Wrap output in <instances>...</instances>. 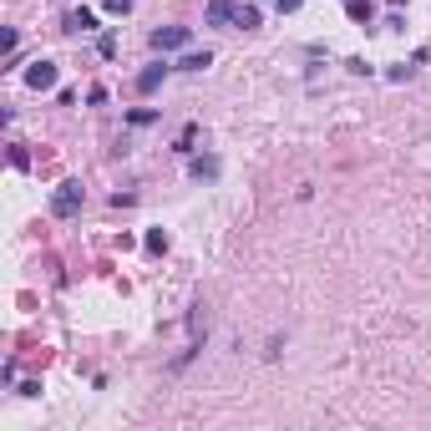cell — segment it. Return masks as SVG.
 Returning <instances> with one entry per match:
<instances>
[{
	"label": "cell",
	"mask_w": 431,
	"mask_h": 431,
	"mask_svg": "<svg viewBox=\"0 0 431 431\" xmlns=\"http://www.w3.org/2000/svg\"><path fill=\"white\" fill-rule=\"evenodd\" d=\"M76 208H81V183H76V178H67V183L51 193V213H56V219H71Z\"/></svg>",
	"instance_id": "cell-1"
},
{
	"label": "cell",
	"mask_w": 431,
	"mask_h": 431,
	"mask_svg": "<svg viewBox=\"0 0 431 431\" xmlns=\"http://www.w3.org/2000/svg\"><path fill=\"white\" fill-rule=\"evenodd\" d=\"M188 41H193L188 26H163V31H153V51H183Z\"/></svg>",
	"instance_id": "cell-2"
},
{
	"label": "cell",
	"mask_w": 431,
	"mask_h": 431,
	"mask_svg": "<svg viewBox=\"0 0 431 431\" xmlns=\"http://www.w3.org/2000/svg\"><path fill=\"white\" fill-rule=\"evenodd\" d=\"M26 81L36 86V92H51V86H56V61H31Z\"/></svg>",
	"instance_id": "cell-3"
},
{
	"label": "cell",
	"mask_w": 431,
	"mask_h": 431,
	"mask_svg": "<svg viewBox=\"0 0 431 431\" xmlns=\"http://www.w3.org/2000/svg\"><path fill=\"white\" fill-rule=\"evenodd\" d=\"M239 0H208V26H233Z\"/></svg>",
	"instance_id": "cell-4"
},
{
	"label": "cell",
	"mask_w": 431,
	"mask_h": 431,
	"mask_svg": "<svg viewBox=\"0 0 431 431\" xmlns=\"http://www.w3.org/2000/svg\"><path fill=\"white\" fill-rule=\"evenodd\" d=\"M67 31H71V36L97 31V11H86V6H81V11H71V15H67Z\"/></svg>",
	"instance_id": "cell-5"
},
{
	"label": "cell",
	"mask_w": 431,
	"mask_h": 431,
	"mask_svg": "<svg viewBox=\"0 0 431 431\" xmlns=\"http://www.w3.org/2000/svg\"><path fill=\"white\" fill-rule=\"evenodd\" d=\"M163 76H167V61H158V67H147V71L137 76V92H158V86H163Z\"/></svg>",
	"instance_id": "cell-6"
},
{
	"label": "cell",
	"mask_w": 431,
	"mask_h": 431,
	"mask_svg": "<svg viewBox=\"0 0 431 431\" xmlns=\"http://www.w3.org/2000/svg\"><path fill=\"white\" fill-rule=\"evenodd\" d=\"M203 67H213V56H208V51H188V56L178 61V71H203Z\"/></svg>",
	"instance_id": "cell-7"
},
{
	"label": "cell",
	"mask_w": 431,
	"mask_h": 431,
	"mask_svg": "<svg viewBox=\"0 0 431 431\" xmlns=\"http://www.w3.org/2000/svg\"><path fill=\"white\" fill-rule=\"evenodd\" d=\"M193 178H219V158H193Z\"/></svg>",
	"instance_id": "cell-8"
},
{
	"label": "cell",
	"mask_w": 431,
	"mask_h": 431,
	"mask_svg": "<svg viewBox=\"0 0 431 431\" xmlns=\"http://www.w3.org/2000/svg\"><path fill=\"white\" fill-rule=\"evenodd\" d=\"M233 26H244V31H254V26H259V11H254V6H239V15H233Z\"/></svg>",
	"instance_id": "cell-9"
},
{
	"label": "cell",
	"mask_w": 431,
	"mask_h": 431,
	"mask_svg": "<svg viewBox=\"0 0 431 431\" xmlns=\"http://www.w3.org/2000/svg\"><path fill=\"white\" fill-rule=\"evenodd\" d=\"M345 15H350V20H371V0H350Z\"/></svg>",
	"instance_id": "cell-10"
},
{
	"label": "cell",
	"mask_w": 431,
	"mask_h": 431,
	"mask_svg": "<svg viewBox=\"0 0 431 431\" xmlns=\"http://www.w3.org/2000/svg\"><path fill=\"white\" fill-rule=\"evenodd\" d=\"M147 249L163 254V249H167V233H163V228H153V233H147Z\"/></svg>",
	"instance_id": "cell-11"
},
{
	"label": "cell",
	"mask_w": 431,
	"mask_h": 431,
	"mask_svg": "<svg viewBox=\"0 0 431 431\" xmlns=\"http://www.w3.org/2000/svg\"><path fill=\"white\" fill-rule=\"evenodd\" d=\"M102 11H112V15H127V11H132V0H102Z\"/></svg>",
	"instance_id": "cell-12"
},
{
	"label": "cell",
	"mask_w": 431,
	"mask_h": 431,
	"mask_svg": "<svg viewBox=\"0 0 431 431\" xmlns=\"http://www.w3.org/2000/svg\"><path fill=\"white\" fill-rule=\"evenodd\" d=\"M274 11H299V0H269Z\"/></svg>",
	"instance_id": "cell-13"
}]
</instances>
